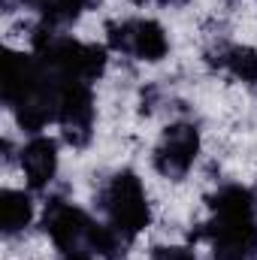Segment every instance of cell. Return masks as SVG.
I'll list each match as a JSON object with an SVG mask.
<instances>
[{
    "label": "cell",
    "mask_w": 257,
    "mask_h": 260,
    "mask_svg": "<svg viewBox=\"0 0 257 260\" xmlns=\"http://www.w3.org/2000/svg\"><path fill=\"white\" fill-rule=\"evenodd\" d=\"M34 221V203L24 191L3 188L0 191V230L3 236H18Z\"/></svg>",
    "instance_id": "9c48e42d"
},
{
    "label": "cell",
    "mask_w": 257,
    "mask_h": 260,
    "mask_svg": "<svg viewBox=\"0 0 257 260\" xmlns=\"http://www.w3.org/2000/svg\"><path fill=\"white\" fill-rule=\"evenodd\" d=\"M248 260H257V245H254V251H251V257H248Z\"/></svg>",
    "instance_id": "5bb4252c"
},
{
    "label": "cell",
    "mask_w": 257,
    "mask_h": 260,
    "mask_svg": "<svg viewBox=\"0 0 257 260\" xmlns=\"http://www.w3.org/2000/svg\"><path fill=\"white\" fill-rule=\"evenodd\" d=\"M106 40L115 52L130 55L136 61L157 64L170 52V37L160 21L154 18H124V21H109L106 24Z\"/></svg>",
    "instance_id": "7a4b0ae2"
},
{
    "label": "cell",
    "mask_w": 257,
    "mask_h": 260,
    "mask_svg": "<svg viewBox=\"0 0 257 260\" xmlns=\"http://www.w3.org/2000/svg\"><path fill=\"white\" fill-rule=\"evenodd\" d=\"M64 260H94V257L85 254V251H76V254H64Z\"/></svg>",
    "instance_id": "7c38bea8"
},
{
    "label": "cell",
    "mask_w": 257,
    "mask_h": 260,
    "mask_svg": "<svg viewBox=\"0 0 257 260\" xmlns=\"http://www.w3.org/2000/svg\"><path fill=\"white\" fill-rule=\"evenodd\" d=\"M209 64L227 70L245 85H257V52L251 46H218L209 52Z\"/></svg>",
    "instance_id": "ba28073f"
},
{
    "label": "cell",
    "mask_w": 257,
    "mask_h": 260,
    "mask_svg": "<svg viewBox=\"0 0 257 260\" xmlns=\"http://www.w3.org/2000/svg\"><path fill=\"white\" fill-rule=\"evenodd\" d=\"M130 3H139V6H145V3H151V0H130Z\"/></svg>",
    "instance_id": "4fadbf2b"
},
{
    "label": "cell",
    "mask_w": 257,
    "mask_h": 260,
    "mask_svg": "<svg viewBox=\"0 0 257 260\" xmlns=\"http://www.w3.org/2000/svg\"><path fill=\"white\" fill-rule=\"evenodd\" d=\"M151 260H197L188 245H157L151 248Z\"/></svg>",
    "instance_id": "8fae6325"
},
{
    "label": "cell",
    "mask_w": 257,
    "mask_h": 260,
    "mask_svg": "<svg viewBox=\"0 0 257 260\" xmlns=\"http://www.w3.org/2000/svg\"><path fill=\"white\" fill-rule=\"evenodd\" d=\"M191 239H206L212 245V260H248L257 245V221L254 215H212Z\"/></svg>",
    "instance_id": "3957f363"
},
{
    "label": "cell",
    "mask_w": 257,
    "mask_h": 260,
    "mask_svg": "<svg viewBox=\"0 0 257 260\" xmlns=\"http://www.w3.org/2000/svg\"><path fill=\"white\" fill-rule=\"evenodd\" d=\"M103 209H106V218L109 224L127 239L133 242L148 224H151V206H148V194L139 182V176L133 170H121L115 173L106 188H103Z\"/></svg>",
    "instance_id": "6da1fadb"
},
{
    "label": "cell",
    "mask_w": 257,
    "mask_h": 260,
    "mask_svg": "<svg viewBox=\"0 0 257 260\" xmlns=\"http://www.w3.org/2000/svg\"><path fill=\"white\" fill-rule=\"evenodd\" d=\"M200 154V130L191 121H176L160 133L157 145H154V170L164 179H185L191 173L194 160Z\"/></svg>",
    "instance_id": "277c9868"
},
{
    "label": "cell",
    "mask_w": 257,
    "mask_h": 260,
    "mask_svg": "<svg viewBox=\"0 0 257 260\" xmlns=\"http://www.w3.org/2000/svg\"><path fill=\"white\" fill-rule=\"evenodd\" d=\"M21 170H24V179L34 191H46L58 176V142L37 133L21 148Z\"/></svg>",
    "instance_id": "52a82bcc"
},
{
    "label": "cell",
    "mask_w": 257,
    "mask_h": 260,
    "mask_svg": "<svg viewBox=\"0 0 257 260\" xmlns=\"http://www.w3.org/2000/svg\"><path fill=\"white\" fill-rule=\"evenodd\" d=\"M58 124L73 148H85L91 142L94 124V94L88 82H61L58 91Z\"/></svg>",
    "instance_id": "8992f818"
},
{
    "label": "cell",
    "mask_w": 257,
    "mask_h": 260,
    "mask_svg": "<svg viewBox=\"0 0 257 260\" xmlns=\"http://www.w3.org/2000/svg\"><path fill=\"white\" fill-rule=\"evenodd\" d=\"M254 203H257V191H254Z\"/></svg>",
    "instance_id": "9a60e30c"
},
{
    "label": "cell",
    "mask_w": 257,
    "mask_h": 260,
    "mask_svg": "<svg viewBox=\"0 0 257 260\" xmlns=\"http://www.w3.org/2000/svg\"><path fill=\"white\" fill-rule=\"evenodd\" d=\"M94 221L73 203H67L61 197H52L46 203L43 212V230L49 233V239L55 242L58 251L64 254H76L85 251L88 254V236H91Z\"/></svg>",
    "instance_id": "5b68a950"
},
{
    "label": "cell",
    "mask_w": 257,
    "mask_h": 260,
    "mask_svg": "<svg viewBox=\"0 0 257 260\" xmlns=\"http://www.w3.org/2000/svg\"><path fill=\"white\" fill-rule=\"evenodd\" d=\"M18 3L37 9L46 24H52V27H67V24H73L82 12L97 9L103 0H18Z\"/></svg>",
    "instance_id": "30bf717a"
}]
</instances>
